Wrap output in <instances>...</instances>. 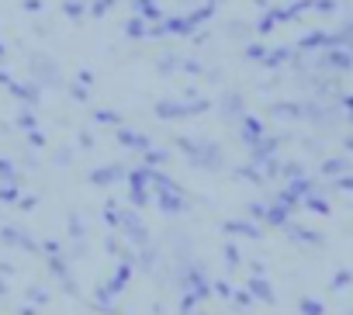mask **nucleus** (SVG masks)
<instances>
[]
</instances>
